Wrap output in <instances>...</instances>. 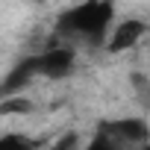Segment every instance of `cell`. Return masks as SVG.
I'll list each match as a JSON object with an SVG mask.
<instances>
[{
    "label": "cell",
    "instance_id": "6da1fadb",
    "mask_svg": "<svg viewBox=\"0 0 150 150\" xmlns=\"http://www.w3.org/2000/svg\"><path fill=\"white\" fill-rule=\"evenodd\" d=\"M112 21H115V6L109 0H88V3L71 6L62 12L56 21V33L83 38L91 47H106V41L112 35L109 33Z\"/></svg>",
    "mask_w": 150,
    "mask_h": 150
},
{
    "label": "cell",
    "instance_id": "7a4b0ae2",
    "mask_svg": "<svg viewBox=\"0 0 150 150\" xmlns=\"http://www.w3.org/2000/svg\"><path fill=\"white\" fill-rule=\"evenodd\" d=\"M97 127L109 132L121 150H135V147L150 144V124L144 118H106Z\"/></svg>",
    "mask_w": 150,
    "mask_h": 150
},
{
    "label": "cell",
    "instance_id": "3957f363",
    "mask_svg": "<svg viewBox=\"0 0 150 150\" xmlns=\"http://www.w3.org/2000/svg\"><path fill=\"white\" fill-rule=\"evenodd\" d=\"M33 62H35L38 77L62 80V77H68L74 71V65H77V50L71 44H56V47H47L41 53H33Z\"/></svg>",
    "mask_w": 150,
    "mask_h": 150
},
{
    "label": "cell",
    "instance_id": "277c9868",
    "mask_svg": "<svg viewBox=\"0 0 150 150\" xmlns=\"http://www.w3.org/2000/svg\"><path fill=\"white\" fill-rule=\"evenodd\" d=\"M144 33H147V24L141 18H127V21H121V24L112 27V35L106 41V50L109 53H124V50L135 47L144 38Z\"/></svg>",
    "mask_w": 150,
    "mask_h": 150
},
{
    "label": "cell",
    "instance_id": "5b68a950",
    "mask_svg": "<svg viewBox=\"0 0 150 150\" xmlns=\"http://www.w3.org/2000/svg\"><path fill=\"white\" fill-rule=\"evenodd\" d=\"M35 77H38V74H35V62H33V56H24L21 62H15V65L6 71V77L0 80V100L15 97V94H18L21 88H27Z\"/></svg>",
    "mask_w": 150,
    "mask_h": 150
},
{
    "label": "cell",
    "instance_id": "8992f818",
    "mask_svg": "<svg viewBox=\"0 0 150 150\" xmlns=\"http://www.w3.org/2000/svg\"><path fill=\"white\" fill-rule=\"evenodd\" d=\"M35 106L30 97L24 94H15V97H6V100H0V118H12V115H30Z\"/></svg>",
    "mask_w": 150,
    "mask_h": 150
},
{
    "label": "cell",
    "instance_id": "52a82bcc",
    "mask_svg": "<svg viewBox=\"0 0 150 150\" xmlns=\"http://www.w3.org/2000/svg\"><path fill=\"white\" fill-rule=\"evenodd\" d=\"M0 150H35V141L21 132H9V135H0Z\"/></svg>",
    "mask_w": 150,
    "mask_h": 150
},
{
    "label": "cell",
    "instance_id": "ba28073f",
    "mask_svg": "<svg viewBox=\"0 0 150 150\" xmlns=\"http://www.w3.org/2000/svg\"><path fill=\"white\" fill-rule=\"evenodd\" d=\"M129 86H132V91H135L141 100H147V97H150V80H147V74L132 71V74H129Z\"/></svg>",
    "mask_w": 150,
    "mask_h": 150
},
{
    "label": "cell",
    "instance_id": "9c48e42d",
    "mask_svg": "<svg viewBox=\"0 0 150 150\" xmlns=\"http://www.w3.org/2000/svg\"><path fill=\"white\" fill-rule=\"evenodd\" d=\"M80 147V135L77 132H65L56 144H53V150H77Z\"/></svg>",
    "mask_w": 150,
    "mask_h": 150
},
{
    "label": "cell",
    "instance_id": "30bf717a",
    "mask_svg": "<svg viewBox=\"0 0 150 150\" xmlns=\"http://www.w3.org/2000/svg\"><path fill=\"white\" fill-rule=\"evenodd\" d=\"M135 150H150V144H144V147H135Z\"/></svg>",
    "mask_w": 150,
    "mask_h": 150
}]
</instances>
